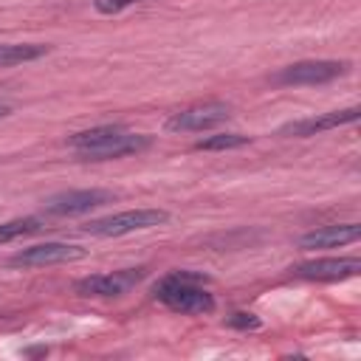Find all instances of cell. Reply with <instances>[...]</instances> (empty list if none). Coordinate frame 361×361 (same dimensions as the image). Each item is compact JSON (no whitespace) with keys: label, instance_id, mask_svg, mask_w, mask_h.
<instances>
[{"label":"cell","instance_id":"6da1fadb","mask_svg":"<svg viewBox=\"0 0 361 361\" xmlns=\"http://www.w3.org/2000/svg\"><path fill=\"white\" fill-rule=\"evenodd\" d=\"M68 144L85 161H113V158H127V155L144 152L149 147V138L141 133H133L121 124H102V127H90V130L71 135Z\"/></svg>","mask_w":361,"mask_h":361},{"label":"cell","instance_id":"7a4b0ae2","mask_svg":"<svg viewBox=\"0 0 361 361\" xmlns=\"http://www.w3.org/2000/svg\"><path fill=\"white\" fill-rule=\"evenodd\" d=\"M152 296L175 313L203 316L214 310V296L206 288V276L195 271H169L152 285Z\"/></svg>","mask_w":361,"mask_h":361},{"label":"cell","instance_id":"3957f363","mask_svg":"<svg viewBox=\"0 0 361 361\" xmlns=\"http://www.w3.org/2000/svg\"><path fill=\"white\" fill-rule=\"evenodd\" d=\"M166 220H169V212H164V209H130V212H118V214H110L102 220H90L85 226V231L93 237H124L133 231L164 226Z\"/></svg>","mask_w":361,"mask_h":361},{"label":"cell","instance_id":"277c9868","mask_svg":"<svg viewBox=\"0 0 361 361\" xmlns=\"http://www.w3.org/2000/svg\"><path fill=\"white\" fill-rule=\"evenodd\" d=\"M116 200V192L110 189H68L59 195H51L42 203L45 217H76V214H87L99 206H107Z\"/></svg>","mask_w":361,"mask_h":361},{"label":"cell","instance_id":"5b68a950","mask_svg":"<svg viewBox=\"0 0 361 361\" xmlns=\"http://www.w3.org/2000/svg\"><path fill=\"white\" fill-rule=\"evenodd\" d=\"M350 71V62L341 59H305L285 65L274 73V85H324Z\"/></svg>","mask_w":361,"mask_h":361},{"label":"cell","instance_id":"8992f818","mask_svg":"<svg viewBox=\"0 0 361 361\" xmlns=\"http://www.w3.org/2000/svg\"><path fill=\"white\" fill-rule=\"evenodd\" d=\"M228 118H231V107L226 102H203V104H192V107L172 113L166 118V130L169 133H203Z\"/></svg>","mask_w":361,"mask_h":361},{"label":"cell","instance_id":"52a82bcc","mask_svg":"<svg viewBox=\"0 0 361 361\" xmlns=\"http://www.w3.org/2000/svg\"><path fill=\"white\" fill-rule=\"evenodd\" d=\"M147 276V268H124L113 274H93L76 282L79 296H93V299H116L124 296L130 288H135Z\"/></svg>","mask_w":361,"mask_h":361},{"label":"cell","instance_id":"ba28073f","mask_svg":"<svg viewBox=\"0 0 361 361\" xmlns=\"http://www.w3.org/2000/svg\"><path fill=\"white\" fill-rule=\"evenodd\" d=\"M87 251L82 245H71V243H39V245H28L17 254L8 257L11 268H48V265H62V262H76L82 259Z\"/></svg>","mask_w":361,"mask_h":361},{"label":"cell","instance_id":"9c48e42d","mask_svg":"<svg viewBox=\"0 0 361 361\" xmlns=\"http://www.w3.org/2000/svg\"><path fill=\"white\" fill-rule=\"evenodd\" d=\"M358 107H344V110H330V113H322V116H310V118H299V121H290V124H282L279 127V135H290V138H307V135H319V133H327V130H336V127H344V124H355L358 121Z\"/></svg>","mask_w":361,"mask_h":361},{"label":"cell","instance_id":"30bf717a","mask_svg":"<svg viewBox=\"0 0 361 361\" xmlns=\"http://www.w3.org/2000/svg\"><path fill=\"white\" fill-rule=\"evenodd\" d=\"M361 271L358 257H324V259H310L293 268V276L299 279H313V282H336L355 276Z\"/></svg>","mask_w":361,"mask_h":361},{"label":"cell","instance_id":"8fae6325","mask_svg":"<svg viewBox=\"0 0 361 361\" xmlns=\"http://www.w3.org/2000/svg\"><path fill=\"white\" fill-rule=\"evenodd\" d=\"M361 237V226L358 223H338V226H322L316 231H307L299 237V248L305 251H316V248H338V245H350Z\"/></svg>","mask_w":361,"mask_h":361},{"label":"cell","instance_id":"7c38bea8","mask_svg":"<svg viewBox=\"0 0 361 361\" xmlns=\"http://www.w3.org/2000/svg\"><path fill=\"white\" fill-rule=\"evenodd\" d=\"M48 51H51V45H42V42H0V68L34 62V59L45 56Z\"/></svg>","mask_w":361,"mask_h":361},{"label":"cell","instance_id":"4fadbf2b","mask_svg":"<svg viewBox=\"0 0 361 361\" xmlns=\"http://www.w3.org/2000/svg\"><path fill=\"white\" fill-rule=\"evenodd\" d=\"M42 228H45V220L37 217V214L6 220V223H0V245H3V243H14V240L28 237V234H37V231H42Z\"/></svg>","mask_w":361,"mask_h":361},{"label":"cell","instance_id":"5bb4252c","mask_svg":"<svg viewBox=\"0 0 361 361\" xmlns=\"http://www.w3.org/2000/svg\"><path fill=\"white\" fill-rule=\"evenodd\" d=\"M245 144H251L248 135H240V133H217V135L200 138V141L195 144V149L214 152V149H237V147H245Z\"/></svg>","mask_w":361,"mask_h":361},{"label":"cell","instance_id":"9a60e30c","mask_svg":"<svg viewBox=\"0 0 361 361\" xmlns=\"http://www.w3.org/2000/svg\"><path fill=\"white\" fill-rule=\"evenodd\" d=\"M226 324H228V327H237V330H257V327H259V319H257L254 313L240 310V313H231V316L226 319Z\"/></svg>","mask_w":361,"mask_h":361},{"label":"cell","instance_id":"2e32d148","mask_svg":"<svg viewBox=\"0 0 361 361\" xmlns=\"http://www.w3.org/2000/svg\"><path fill=\"white\" fill-rule=\"evenodd\" d=\"M133 3H138V0H93L96 11H102V14H118Z\"/></svg>","mask_w":361,"mask_h":361},{"label":"cell","instance_id":"e0dca14e","mask_svg":"<svg viewBox=\"0 0 361 361\" xmlns=\"http://www.w3.org/2000/svg\"><path fill=\"white\" fill-rule=\"evenodd\" d=\"M8 113H11V107H8V104H0V118H6Z\"/></svg>","mask_w":361,"mask_h":361}]
</instances>
